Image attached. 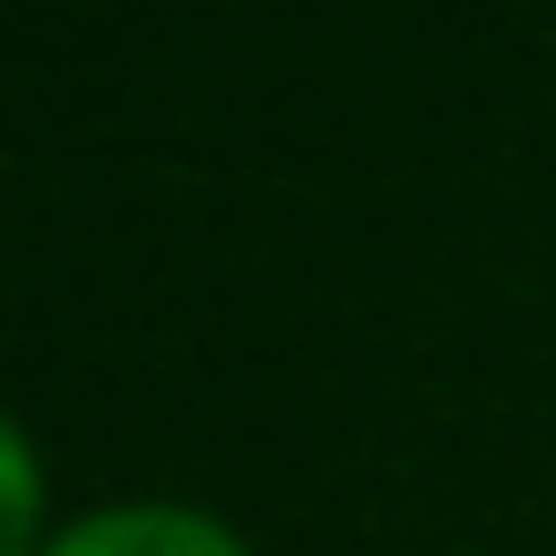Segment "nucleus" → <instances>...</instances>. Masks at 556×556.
<instances>
[{"label": "nucleus", "instance_id": "obj_1", "mask_svg": "<svg viewBox=\"0 0 556 556\" xmlns=\"http://www.w3.org/2000/svg\"><path fill=\"white\" fill-rule=\"evenodd\" d=\"M49 556H254V547L215 508H186V498H108V508L68 518L49 538Z\"/></svg>", "mask_w": 556, "mask_h": 556}, {"label": "nucleus", "instance_id": "obj_2", "mask_svg": "<svg viewBox=\"0 0 556 556\" xmlns=\"http://www.w3.org/2000/svg\"><path fill=\"white\" fill-rule=\"evenodd\" d=\"M49 479H39V450L29 430L0 410V556H49Z\"/></svg>", "mask_w": 556, "mask_h": 556}]
</instances>
